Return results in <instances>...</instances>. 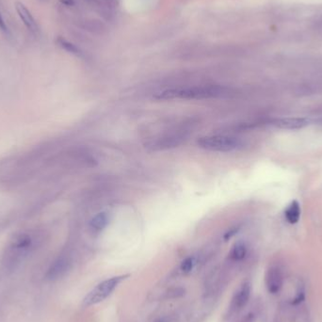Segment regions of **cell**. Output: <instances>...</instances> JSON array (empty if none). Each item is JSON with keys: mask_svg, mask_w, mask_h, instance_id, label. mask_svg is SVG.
Masks as SVG:
<instances>
[{"mask_svg": "<svg viewBox=\"0 0 322 322\" xmlns=\"http://www.w3.org/2000/svg\"><path fill=\"white\" fill-rule=\"evenodd\" d=\"M228 94L223 87L218 86H198L190 88L168 89L156 94L155 98L160 100L186 99V100H202L211 98H221Z\"/></svg>", "mask_w": 322, "mask_h": 322, "instance_id": "cell-1", "label": "cell"}, {"mask_svg": "<svg viewBox=\"0 0 322 322\" xmlns=\"http://www.w3.org/2000/svg\"><path fill=\"white\" fill-rule=\"evenodd\" d=\"M128 277L129 274L118 275L98 283L83 299L82 305L84 307H89L104 302L107 298L112 294V292L119 286V284L124 280H126Z\"/></svg>", "mask_w": 322, "mask_h": 322, "instance_id": "cell-2", "label": "cell"}, {"mask_svg": "<svg viewBox=\"0 0 322 322\" xmlns=\"http://www.w3.org/2000/svg\"><path fill=\"white\" fill-rule=\"evenodd\" d=\"M35 240L31 236L30 233H21L15 236L14 240L10 243L6 255L5 260L7 264H16L24 257H26L28 253L34 248Z\"/></svg>", "mask_w": 322, "mask_h": 322, "instance_id": "cell-3", "label": "cell"}, {"mask_svg": "<svg viewBox=\"0 0 322 322\" xmlns=\"http://www.w3.org/2000/svg\"><path fill=\"white\" fill-rule=\"evenodd\" d=\"M197 144L199 147L206 151L227 153L241 147L242 142L240 139L235 137L211 135L200 138L197 141Z\"/></svg>", "mask_w": 322, "mask_h": 322, "instance_id": "cell-4", "label": "cell"}, {"mask_svg": "<svg viewBox=\"0 0 322 322\" xmlns=\"http://www.w3.org/2000/svg\"><path fill=\"white\" fill-rule=\"evenodd\" d=\"M251 297V284L249 282H244L236 291L231 300L229 306V315L233 316L244 308L249 302Z\"/></svg>", "mask_w": 322, "mask_h": 322, "instance_id": "cell-5", "label": "cell"}, {"mask_svg": "<svg viewBox=\"0 0 322 322\" xmlns=\"http://www.w3.org/2000/svg\"><path fill=\"white\" fill-rule=\"evenodd\" d=\"M71 268V260L66 255H61L58 257L50 266L47 271V278L49 280H58L64 276L65 273Z\"/></svg>", "mask_w": 322, "mask_h": 322, "instance_id": "cell-6", "label": "cell"}, {"mask_svg": "<svg viewBox=\"0 0 322 322\" xmlns=\"http://www.w3.org/2000/svg\"><path fill=\"white\" fill-rule=\"evenodd\" d=\"M283 278L282 271L277 267L269 268L266 274V286L271 294H277L282 289Z\"/></svg>", "mask_w": 322, "mask_h": 322, "instance_id": "cell-7", "label": "cell"}, {"mask_svg": "<svg viewBox=\"0 0 322 322\" xmlns=\"http://www.w3.org/2000/svg\"><path fill=\"white\" fill-rule=\"evenodd\" d=\"M15 10L27 29L30 32L36 34L39 31L38 24L27 7L21 2H15Z\"/></svg>", "mask_w": 322, "mask_h": 322, "instance_id": "cell-8", "label": "cell"}, {"mask_svg": "<svg viewBox=\"0 0 322 322\" xmlns=\"http://www.w3.org/2000/svg\"><path fill=\"white\" fill-rule=\"evenodd\" d=\"M309 119L303 118V117H289V118H282L277 119L273 121V124L282 129H288V130H294V129H302L309 124Z\"/></svg>", "mask_w": 322, "mask_h": 322, "instance_id": "cell-9", "label": "cell"}, {"mask_svg": "<svg viewBox=\"0 0 322 322\" xmlns=\"http://www.w3.org/2000/svg\"><path fill=\"white\" fill-rule=\"evenodd\" d=\"M284 216L286 221L291 223V224H295L301 217V206L300 203L297 201H293L289 206L286 208L285 212H284Z\"/></svg>", "mask_w": 322, "mask_h": 322, "instance_id": "cell-10", "label": "cell"}, {"mask_svg": "<svg viewBox=\"0 0 322 322\" xmlns=\"http://www.w3.org/2000/svg\"><path fill=\"white\" fill-rule=\"evenodd\" d=\"M108 224V216L105 212L98 213L94 216L90 222V227L94 230V232H101L107 227Z\"/></svg>", "mask_w": 322, "mask_h": 322, "instance_id": "cell-11", "label": "cell"}, {"mask_svg": "<svg viewBox=\"0 0 322 322\" xmlns=\"http://www.w3.org/2000/svg\"><path fill=\"white\" fill-rule=\"evenodd\" d=\"M247 255V247L243 242H238L230 252V259L233 261H242Z\"/></svg>", "mask_w": 322, "mask_h": 322, "instance_id": "cell-12", "label": "cell"}, {"mask_svg": "<svg viewBox=\"0 0 322 322\" xmlns=\"http://www.w3.org/2000/svg\"><path fill=\"white\" fill-rule=\"evenodd\" d=\"M57 43L59 44V46H60L63 50L67 51L68 53L72 54V55H75L77 57H80V58H82L83 57V52L81 51L80 49L75 45L74 43H72L71 41L62 38V37H59L57 39Z\"/></svg>", "mask_w": 322, "mask_h": 322, "instance_id": "cell-13", "label": "cell"}, {"mask_svg": "<svg viewBox=\"0 0 322 322\" xmlns=\"http://www.w3.org/2000/svg\"><path fill=\"white\" fill-rule=\"evenodd\" d=\"M196 265V259L193 256L187 257L180 265V270L184 274H188L191 272V270L194 268Z\"/></svg>", "mask_w": 322, "mask_h": 322, "instance_id": "cell-14", "label": "cell"}, {"mask_svg": "<svg viewBox=\"0 0 322 322\" xmlns=\"http://www.w3.org/2000/svg\"><path fill=\"white\" fill-rule=\"evenodd\" d=\"M184 294H185V289H183L182 287H175L169 289V291L166 293L165 299H176L184 296Z\"/></svg>", "mask_w": 322, "mask_h": 322, "instance_id": "cell-15", "label": "cell"}, {"mask_svg": "<svg viewBox=\"0 0 322 322\" xmlns=\"http://www.w3.org/2000/svg\"><path fill=\"white\" fill-rule=\"evenodd\" d=\"M255 322V315L254 313H248L245 316H243L242 319L238 322Z\"/></svg>", "mask_w": 322, "mask_h": 322, "instance_id": "cell-16", "label": "cell"}, {"mask_svg": "<svg viewBox=\"0 0 322 322\" xmlns=\"http://www.w3.org/2000/svg\"><path fill=\"white\" fill-rule=\"evenodd\" d=\"M0 30H2L5 33L8 32V27H7L6 22H5V20H4V18L1 15V14H0Z\"/></svg>", "mask_w": 322, "mask_h": 322, "instance_id": "cell-17", "label": "cell"}, {"mask_svg": "<svg viewBox=\"0 0 322 322\" xmlns=\"http://www.w3.org/2000/svg\"><path fill=\"white\" fill-rule=\"evenodd\" d=\"M60 2L61 4H63L64 6H67V7H72L75 5V1L74 0H60Z\"/></svg>", "mask_w": 322, "mask_h": 322, "instance_id": "cell-18", "label": "cell"}, {"mask_svg": "<svg viewBox=\"0 0 322 322\" xmlns=\"http://www.w3.org/2000/svg\"><path fill=\"white\" fill-rule=\"evenodd\" d=\"M89 4L91 5H94V6H97L99 4V1L98 0H86Z\"/></svg>", "mask_w": 322, "mask_h": 322, "instance_id": "cell-19", "label": "cell"}, {"mask_svg": "<svg viewBox=\"0 0 322 322\" xmlns=\"http://www.w3.org/2000/svg\"><path fill=\"white\" fill-rule=\"evenodd\" d=\"M42 1H45V0H42Z\"/></svg>", "mask_w": 322, "mask_h": 322, "instance_id": "cell-20", "label": "cell"}, {"mask_svg": "<svg viewBox=\"0 0 322 322\" xmlns=\"http://www.w3.org/2000/svg\"></svg>", "mask_w": 322, "mask_h": 322, "instance_id": "cell-21", "label": "cell"}]
</instances>
